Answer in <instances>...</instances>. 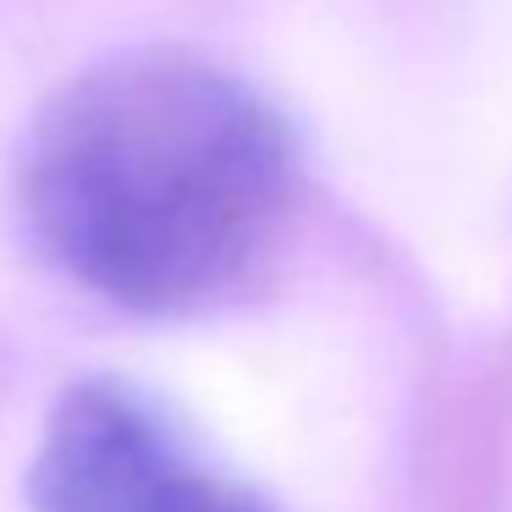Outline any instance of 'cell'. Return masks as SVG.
Returning a JSON list of instances; mask_svg holds the SVG:
<instances>
[{
  "label": "cell",
  "mask_w": 512,
  "mask_h": 512,
  "mask_svg": "<svg viewBox=\"0 0 512 512\" xmlns=\"http://www.w3.org/2000/svg\"><path fill=\"white\" fill-rule=\"evenodd\" d=\"M34 512H270L259 490L221 474L210 457L116 380L61 391L28 468Z\"/></svg>",
  "instance_id": "7a4b0ae2"
},
{
  "label": "cell",
  "mask_w": 512,
  "mask_h": 512,
  "mask_svg": "<svg viewBox=\"0 0 512 512\" xmlns=\"http://www.w3.org/2000/svg\"><path fill=\"white\" fill-rule=\"evenodd\" d=\"M298 144L243 78L182 50L83 72L23 149L17 204L45 259L138 314H199L276 248Z\"/></svg>",
  "instance_id": "6da1fadb"
}]
</instances>
